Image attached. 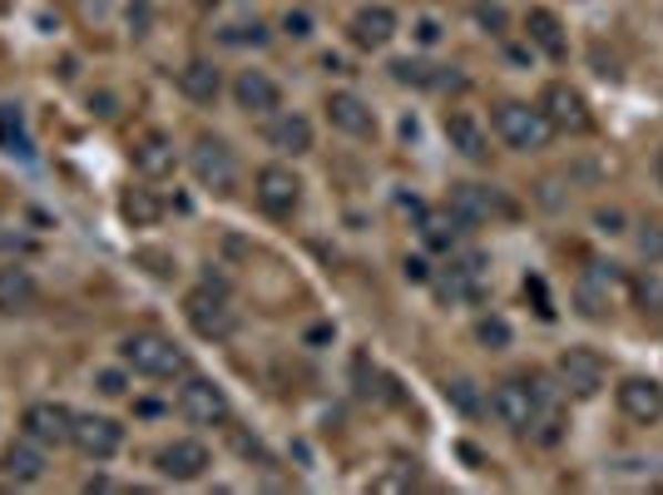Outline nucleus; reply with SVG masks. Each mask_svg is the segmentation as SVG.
<instances>
[{"label": "nucleus", "mask_w": 663, "mask_h": 495, "mask_svg": "<svg viewBox=\"0 0 663 495\" xmlns=\"http://www.w3.org/2000/svg\"><path fill=\"white\" fill-rule=\"evenodd\" d=\"M178 416L188 421V426H223V421L233 416V402L228 392H223L213 377H178V396H174Z\"/></svg>", "instance_id": "obj_5"}, {"label": "nucleus", "mask_w": 663, "mask_h": 495, "mask_svg": "<svg viewBox=\"0 0 663 495\" xmlns=\"http://www.w3.org/2000/svg\"><path fill=\"white\" fill-rule=\"evenodd\" d=\"M526 35H530V45L540 50V55H550V60H564L570 55V35H564V20L554 16L550 6H534L530 16H526Z\"/></svg>", "instance_id": "obj_25"}, {"label": "nucleus", "mask_w": 663, "mask_h": 495, "mask_svg": "<svg viewBox=\"0 0 663 495\" xmlns=\"http://www.w3.org/2000/svg\"><path fill=\"white\" fill-rule=\"evenodd\" d=\"M594 228H599V234H609V238L624 234V214H619V208H599V214H594Z\"/></svg>", "instance_id": "obj_40"}, {"label": "nucleus", "mask_w": 663, "mask_h": 495, "mask_svg": "<svg viewBox=\"0 0 663 495\" xmlns=\"http://www.w3.org/2000/svg\"><path fill=\"white\" fill-rule=\"evenodd\" d=\"M184 322L194 328L203 342H228L233 332H238V308L228 302V292L213 288V282H203L184 298Z\"/></svg>", "instance_id": "obj_4"}, {"label": "nucleus", "mask_w": 663, "mask_h": 495, "mask_svg": "<svg viewBox=\"0 0 663 495\" xmlns=\"http://www.w3.org/2000/svg\"><path fill=\"white\" fill-rule=\"evenodd\" d=\"M120 362L130 367L134 377H149V382H178L188 377V357L174 337L164 332H130L120 337Z\"/></svg>", "instance_id": "obj_1"}, {"label": "nucleus", "mask_w": 663, "mask_h": 495, "mask_svg": "<svg viewBox=\"0 0 663 495\" xmlns=\"http://www.w3.org/2000/svg\"><path fill=\"white\" fill-rule=\"evenodd\" d=\"M406 278H416V282H431V268H426L421 258H406Z\"/></svg>", "instance_id": "obj_42"}, {"label": "nucleus", "mask_w": 663, "mask_h": 495, "mask_svg": "<svg viewBox=\"0 0 663 495\" xmlns=\"http://www.w3.org/2000/svg\"><path fill=\"white\" fill-rule=\"evenodd\" d=\"M391 80L397 84H411V90H461L466 75H456V65H431V60H416V55H401L391 60Z\"/></svg>", "instance_id": "obj_23"}, {"label": "nucleus", "mask_w": 663, "mask_h": 495, "mask_svg": "<svg viewBox=\"0 0 663 495\" xmlns=\"http://www.w3.org/2000/svg\"><path fill=\"white\" fill-rule=\"evenodd\" d=\"M347 40L357 50H387L391 40H397V10L391 6H361L357 16L347 20Z\"/></svg>", "instance_id": "obj_20"}, {"label": "nucleus", "mask_w": 663, "mask_h": 495, "mask_svg": "<svg viewBox=\"0 0 663 495\" xmlns=\"http://www.w3.org/2000/svg\"><path fill=\"white\" fill-rule=\"evenodd\" d=\"M441 396H446V402H451L461 416H480V412H486V396H480V386L470 382V377H451V382L441 386Z\"/></svg>", "instance_id": "obj_32"}, {"label": "nucleus", "mask_w": 663, "mask_h": 495, "mask_svg": "<svg viewBox=\"0 0 663 495\" xmlns=\"http://www.w3.org/2000/svg\"><path fill=\"white\" fill-rule=\"evenodd\" d=\"M441 130H446V144H451L461 159H470V164H486V159H490V134H486V124H480L476 114L446 110Z\"/></svg>", "instance_id": "obj_22"}, {"label": "nucleus", "mask_w": 663, "mask_h": 495, "mask_svg": "<svg viewBox=\"0 0 663 495\" xmlns=\"http://www.w3.org/2000/svg\"><path fill=\"white\" fill-rule=\"evenodd\" d=\"M323 114L332 130L347 134V140H377V110L357 90H332L323 100Z\"/></svg>", "instance_id": "obj_13"}, {"label": "nucleus", "mask_w": 663, "mask_h": 495, "mask_svg": "<svg viewBox=\"0 0 663 495\" xmlns=\"http://www.w3.org/2000/svg\"><path fill=\"white\" fill-rule=\"evenodd\" d=\"M130 159H134V168H139V174H144V178H169V174H174V168H178V144L169 140L164 130H149L144 140L134 144V154H130Z\"/></svg>", "instance_id": "obj_24"}, {"label": "nucleus", "mask_w": 663, "mask_h": 495, "mask_svg": "<svg viewBox=\"0 0 663 495\" xmlns=\"http://www.w3.org/2000/svg\"><path fill=\"white\" fill-rule=\"evenodd\" d=\"M283 35L307 40V35H313V16H307V10H287V16H283Z\"/></svg>", "instance_id": "obj_38"}, {"label": "nucleus", "mask_w": 663, "mask_h": 495, "mask_svg": "<svg viewBox=\"0 0 663 495\" xmlns=\"http://www.w3.org/2000/svg\"><path fill=\"white\" fill-rule=\"evenodd\" d=\"M70 446L80 451L84 461H114L124 451V426L114 416H100V412H74V431H70Z\"/></svg>", "instance_id": "obj_9"}, {"label": "nucleus", "mask_w": 663, "mask_h": 495, "mask_svg": "<svg viewBox=\"0 0 663 495\" xmlns=\"http://www.w3.org/2000/svg\"><path fill=\"white\" fill-rule=\"evenodd\" d=\"M411 35H416V45H426V50L441 45V40H446V20L431 16V10H421V16L411 20Z\"/></svg>", "instance_id": "obj_35"}, {"label": "nucleus", "mask_w": 663, "mask_h": 495, "mask_svg": "<svg viewBox=\"0 0 663 495\" xmlns=\"http://www.w3.org/2000/svg\"><path fill=\"white\" fill-rule=\"evenodd\" d=\"M446 208H451V214L461 218L466 228L516 214V204H510V198L500 194V188H490V184H456V188H451V198H446Z\"/></svg>", "instance_id": "obj_12"}, {"label": "nucleus", "mask_w": 663, "mask_h": 495, "mask_svg": "<svg viewBox=\"0 0 663 495\" xmlns=\"http://www.w3.org/2000/svg\"><path fill=\"white\" fill-rule=\"evenodd\" d=\"M130 367H100V372H94V392H100V396H110V402H120V396L124 392H130Z\"/></svg>", "instance_id": "obj_34"}, {"label": "nucleus", "mask_w": 663, "mask_h": 495, "mask_svg": "<svg viewBox=\"0 0 663 495\" xmlns=\"http://www.w3.org/2000/svg\"><path fill=\"white\" fill-rule=\"evenodd\" d=\"M476 342L486 347V352H510V342H516V328H510L500 312H480V318H476Z\"/></svg>", "instance_id": "obj_31"}, {"label": "nucleus", "mask_w": 663, "mask_h": 495, "mask_svg": "<svg viewBox=\"0 0 663 495\" xmlns=\"http://www.w3.org/2000/svg\"><path fill=\"white\" fill-rule=\"evenodd\" d=\"M178 94L194 104H218V94H223L218 65H213V60H188V65L178 70Z\"/></svg>", "instance_id": "obj_26"}, {"label": "nucleus", "mask_w": 663, "mask_h": 495, "mask_svg": "<svg viewBox=\"0 0 663 495\" xmlns=\"http://www.w3.org/2000/svg\"><path fill=\"white\" fill-rule=\"evenodd\" d=\"M188 6H194V10H218L223 0H188Z\"/></svg>", "instance_id": "obj_43"}, {"label": "nucleus", "mask_w": 663, "mask_h": 495, "mask_svg": "<svg viewBox=\"0 0 663 495\" xmlns=\"http://www.w3.org/2000/svg\"><path fill=\"white\" fill-rule=\"evenodd\" d=\"M94 6H110V0H94Z\"/></svg>", "instance_id": "obj_45"}, {"label": "nucleus", "mask_w": 663, "mask_h": 495, "mask_svg": "<svg viewBox=\"0 0 663 495\" xmlns=\"http://www.w3.org/2000/svg\"><path fill=\"white\" fill-rule=\"evenodd\" d=\"M20 431L40 446H70V431H74V412L65 402H30L26 416H20Z\"/></svg>", "instance_id": "obj_17"}, {"label": "nucleus", "mask_w": 663, "mask_h": 495, "mask_svg": "<svg viewBox=\"0 0 663 495\" xmlns=\"http://www.w3.org/2000/svg\"><path fill=\"white\" fill-rule=\"evenodd\" d=\"M431 288L441 292V302H480L486 298V258L480 252H466V258L446 262L441 272H431Z\"/></svg>", "instance_id": "obj_11"}, {"label": "nucleus", "mask_w": 663, "mask_h": 495, "mask_svg": "<svg viewBox=\"0 0 663 495\" xmlns=\"http://www.w3.org/2000/svg\"><path fill=\"white\" fill-rule=\"evenodd\" d=\"M0 149L20 154V159L35 154V140H30V124H26V110H20V104H0Z\"/></svg>", "instance_id": "obj_29"}, {"label": "nucleus", "mask_w": 663, "mask_h": 495, "mask_svg": "<svg viewBox=\"0 0 663 495\" xmlns=\"http://www.w3.org/2000/svg\"><path fill=\"white\" fill-rule=\"evenodd\" d=\"M624 288H629V298H634V308H639V318L644 322H663V278L659 272H629L624 278Z\"/></svg>", "instance_id": "obj_28"}, {"label": "nucleus", "mask_w": 663, "mask_h": 495, "mask_svg": "<svg viewBox=\"0 0 663 495\" xmlns=\"http://www.w3.org/2000/svg\"><path fill=\"white\" fill-rule=\"evenodd\" d=\"M218 40H223V45H233V50H243V45L263 50L267 40H273V30H267L263 20H233V25H223V30H218Z\"/></svg>", "instance_id": "obj_33"}, {"label": "nucleus", "mask_w": 663, "mask_h": 495, "mask_svg": "<svg viewBox=\"0 0 663 495\" xmlns=\"http://www.w3.org/2000/svg\"><path fill=\"white\" fill-rule=\"evenodd\" d=\"M188 174H194V184L203 194H218V198H233L243 184L238 154H233V144L218 140V134H198L194 140V149H188Z\"/></svg>", "instance_id": "obj_2"}, {"label": "nucleus", "mask_w": 663, "mask_h": 495, "mask_svg": "<svg viewBox=\"0 0 663 495\" xmlns=\"http://www.w3.org/2000/svg\"><path fill=\"white\" fill-rule=\"evenodd\" d=\"M267 144H273L283 159H303V154H313V144H317V130H313V120L307 114H297V110H277L273 120H267Z\"/></svg>", "instance_id": "obj_19"}, {"label": "nucleus", "mask_w": 663, "mask_h": 495, "mask_svg": "<svg viewBox=\"0 0 663 495\" xmlns=\"http://www.w3.org/2000/svg\"><path fill=\"white\" fill-rule=\"evenodd\" d=\"M50 471V446H40V441H30L26 431H20L16 441H10L6 451H0V481H16V486H40Z\"/></svg>", "instance_id": "obj_15"}, {"label": "nucleus", "mask_w": 663, "mask_h": 495, "mask_svg": "<svg viewBox=\"0 0 663 495\" xmlns=\"http://www.w3.org/2000/svg\"><path fill=\"white\" fill-rule=\"evenodd\" d=\"M233 104L243 114H277L283 110V84H277L267 70H238L233 80Z\"/></svg>", "instance_id": "obj_21"}, {"label": "nucleus", "mask_w": 663, "mask_h": 495, "mask_svg": "<svg viewBox=\"0 0 663 495\" xmlns=\"http://www.w3.org/2000/svg\"><path fill=\"white\" fill-rule=\"evenodd\" d=\"M540 114L550 120L554 134H590V124H594L584 94L574 90V84H564V80H550L540 90Z\"/></svg>", "instance_id": "obj_10"}, {"label": "nucleus", "mask_w": 663, "mask_h": 495, "mask_svg": "<svg viewBox=\"0 0 663 495\" xmlns=\"http://www.w3.org/2000/svg\"><path fill=\"white\" fill-rule=\"evenodd\" d=\"M130 25H134V35H149V25H154V6L149 0H134L130 6Z\"/></svg>", "instance_id": "obj_39"}, {"label": "nucleus", "mask_w": 663, "mask_h": 495, "mask_svg": "<svg viewBox=\"0 0 663 495\" xmlns=\"http://www.w3.org/2000/svg\"><path fill=\"white\" fill-rule=\"evenodd\" d=\"M120 214L130 218L134 228H154L159 218H164V204H159V198L149 194V188H130V194L120 198Z\"/></svg>", "instance_id": "obj_30"}, {"label": "nucleus", "mask_w": 663, "mask_h": 495, "mask_svg": "<svg viewBox=\"0 0 663 495\" xmlns=\"http://www.w3.org/2000/svg\"><path fill=\"white\" fill-rule=\"evenodd\" d=\"M639 248H644L649 262H659V268H663V224H649L644 234H639Z\"/></svg>", "instance_id": "obj_36"}, {"label": "nucleus", "mask_w": 663, "mask_h": 495, "mask_svg": "<svg viewBox=\"0 0 663 495\" xmlns=\"http://www.w3.org/2000/svg\"><path fill=\"white\" fill-rule=\"evenodd\" d=\"M496 134H500V144L516 149V154H540V149H550V140H554V130L540 114V104H526V100L500 104L496 110Z\"/></svg>", "instance_id": "obj_3"}, {"label": "nucleus", "mask_w": 663, "mask_h": 495, "mask_svg": "<svg viewBox=\"0 0 663 495\" xmlns=\"http://www.w3.org/2000/svg\"><path fill=\"white\" fill-rule=\"evenodd\" d=\"M476 20L490 30V35H500V30H506V10H500V6H476Z\"/></svg>", "instance_id": "obj_41"}, {"label": "nucleus", "mask_w": 663, "mask_h": 495, "mask_svg": "<svg viewBox=\"0 0 663 495\" xmlns=\"http://www.w3.org/2000/svg\"><path fill=\"white\" fill-rule=\"evenodd\" d=\"M654 178H659V188H663V154H659V159H654Z\"/></svg>", "instance_id": "obj_44"}, {"label": "nucleus", "mask_w": 663, "mask_h": 495, "mask_svg": "<svg viewBox=\"0 0 663 495\" xmlns=\"http://www.w3.org/2000/svg\"><path fill=\"white\" fill-rule=\"evenodd\" d=\"M461 238H466V224L451 214V208L421 214V244H426V248H436V252H446V258H451V252L461 248Z\"/></svg>", "instance_id": "obj_27"}, {"label": "nucleus", "mask_w": 663, "mask_h": 495, "mask_svg": "<svg viewBox=\"0 0 663 495\" xmlns=\"http://www.w3.org/2000/svg\"><path fill=\"white\" fill-rule=\"evenodd\" d=\"M490 412H496V421L510 431V436H530V426H534L530 377H510V382H500L496 392H490Z\"/></svg>", "instance_id": "obj_14"}, {"label": "nucleus", "mask_w": 663, "mask_h": 495, "mask_svg": "<svg viewBox=\"0 0 663 495\" xmlns=\"http://www.w3.org/2000/svg\"><path fill=\"white\" fill-rule=\"evenodd\" d=\"M604 357L594 352V347H570V352L554 362V382H560V392L570 396V402H594L599 392H604Z\"/></svg>", "instance_id": "obj_6"}, {"label": "nucleus", "mask_w": 663, "mask_h": 495, "mask_svg": "<svg viewBox=\"0 0 663 495\" xmlns=\"http://www.w3.org/2000/svg\"><path fill=\"white\" fill-rule=\"evenodd\" d=\"M253 198H258V208L267 218L287 224V218L303 208V178L287 164H263L258 174H253Z\"/></svg>", "instance_id": "obj_7"}, {"label": "nucleus", "mask_w": 663, "mask_h": 495, "mask_svg": "<svg viewBox=\"0 0 663 495\" xmlns=\"http://www.w3.org/2000/svg\"><path fill=\"white\" fill-rule=\"evenodd\" d=\"M213 466V451L203 446L194 436H178V441H164V446L154 451V471L164 481H174V486H194V481L208 476Z\"/></svg>", "instance_id": "obj_8"}, {"label": "nucleus", "mask_w": 663, "mask_h": 495, "mask_svg": "<svg viewBox=\"0 0 663 495\" xmlns=\"http://www.w3.org/2000/svg\"><path fill=\"white\" fill-rule=\"evenodd\" d=\"M526 298H534V312H540L544 322L554 318V302H550V292H544V278H526Z\"/></svg>", "instance_id": "obj_37"}, {"label": "nucleus", "mask_w": 663, "mask_h": 495, "mask_svg": "<svg viewBox=\"0 0 663 495\" xmlns=\"http://www.w3.org/2000/svg\"><path fill=\"white\" fill-rule=\"evenodd\" d=\"M614 402L634 426H659L663 421V382L659 377H624Z\"/></svg>", "instance_id": "obj_16"}, {"label": "nucleus", "mask_w": 663, "mask_h": 495, "mask_svg": "<svg viewBox=\"0 0 663 495\" xmlns=\"http://www.w3.org/2000/svg\"><path fill=\"white\" fill-rule=\"evenodd\" d=\"M40 308V282L26 262H0V318H30Z\"/></svg>", "instance_id": "obj_18"}]
</instances>
